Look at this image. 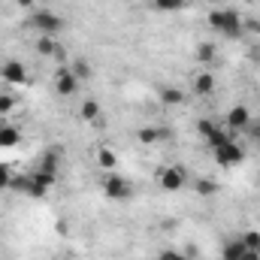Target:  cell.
Here are the masks:
<instances>
[{
    "label": "cell",
    "instance_id": "6da1fadb",
    "mask_svg": "<svg viewBox=\"0 0 260 260\" xmlns=\"http://www.w3.org/2000/svg\"><path fill=\"white\" fill-rule=\"evenodd\" d=\"M209 27H212L215 34L227 37V40H242V34H245V21H242V15H239L236 9H230V6H218V9H212V12H209Z\"/></svg>",
    "mask_w": 260,
    "mask_h": 260
},
{
    "label": "cell",
    "instance_id": "7a4b0ae2",
    "mask_svg": "<svg viewBox=\"0 0 260 260\" xmlns=\"http://www.w3.org/2000/svg\"><path fill=\"white\" fill-rule=\"evenodd\" d=\"M27 24H30L34 34H40V37H58V34L64 30V18L55 15V12H49V9H34L30 18H27Z\"/></svg>",
    "mask_w": 260,
    "mask_h": 260
},
{
    "label": "cell",
    "instance_id": "3957f363",
    "mask_svg": "<svg viewBox=\"0 0 260 260\" xmlns=\"http://www.w3.org/2000/svg\"><path fill=\"white\" fill-rule=\"evenodd\" d=\"M100 188H103L106 200H112V203H121V200H130V197H133V185H130V179L118 176V173H106Z\"/></svg>",
    "mask_w": 260,
    "mask_h": 260
},
{
    "label": "cell",
    "instance_id": "277c9868",
    "mask_svg": "<svg viewBox=\"0 0 260 260\" xmlns=\"http://www.w3.org/2000/svg\"><path fill=\"white\" fill-rule=\"evenodd\" d=\"M212 154H215V164L221 167V170H230V167H239L242 160H245V148L236 142V139H227L224 145H218V148H212Z\"/></svg>",
    "mask_w": 260,
    "mask_h": 260
},
{
    "label": "cell",
    "instance_id": "5b68a950",
    "mask_svg": "<svg viewBox=\"0 0 260 260\" xmlns=\"http://www.w3.org/2000/svg\"><path fill=\"white\" fill-rule=\"evenodd\" d=\"M197 133L209 142V148H218V145H224L227 139H233V133L224 127V124H215V121H209V118H203V121L197 124Z\"/></svg>",
    "mask_w": 260,
    "mask_h": 260
},
{
    "label": "cell",
    "instance_id": "8992f818",
    "mask_svg": "<svg viewBox=\"0 0 260 260\" xmlns=\"http://www.w3.org/2000/svg\"><path fill=\"white\" fill-rule=\"evenodd\" d=\"M185 185H188V170H185L182 164H170L167 170H160V188H164V191L176 194V191H182Z\"/></svg>",
    "mask_w": 260,
    "mask_h": 260
},
{
    "label": "cell",
    "instance_id": "52a82bcc",
    "mask_svg": "<svg viewBox=\"0 0 260 260\" xmlns=\"http://www.w3.org/2000/svg\"><path fill=\"white\" fill-rule=\"evenodd\" d=\"M251 109L248 106H242V103H236V106H230L227 109V121H224V127L230 130V133H242V130L251 124Z\"/></svg>",
    "mask_w": 260,
    "mask_h": 260
},
{
    "label": "cell",
    "instance_id": "ba28073f",
    "mask_svg": "<svg viewBox=\"0 0 260 260\" xmlns=\"http://www.w3.org/2000/svg\"><path fill=\"white\" fill-rule=\"evenodd\" d=\"M0 79H3V82H9V85H30L27 67L21 64V61H15V58L3 61V67H0Z\"/></svg>",
    "mask_w": 260,
    "mask_h": 260
},
{
    "label": "cell",
    "instance_id": "9c48e42d",
    "mask_svg": "<svg viewBox=\"0 0 260 260\" xmlns=\"http://www.w3.org/2000/svg\"><path fill=\"white\" fill-rule=\"evenodd\" d=\"M79 85H82V82L73 76L70 67H58V70H55V91H58L61 97H73V94L79 91Z\"/></svg>",
    "mask_w": 260,
    "mask_h": 260
},
{
    "label": "cell",
    "instance_id": "30bf717a",
    "mask_svg": "<svg viewBox=\"0 0 260 260\" xmlns=\"http://www.w3.org/2000/svg\"><path fill=\"white\" fill-rule=\"evenodd\" d=\"M242 257H245V245H242L239 236H233L221 245V260H242Z\"/></svg>",
    "mask_w": 260,
    "mask_h": 260
},
{
    "label": "cell",
    "instance_id": "8fae6325",
    "mask_svg": "<svg viewBox=\"0 0 260 260\" xmlns=\"http://www.w3.org/2000/svg\"><path fill=\"white\" fill-rule=\"evenodd\" d=\"M164 139H170V130L167 127H154V124H148V127L139 130V142H145V145H157V142H164Z\"/></svg>",
    "mask_w": 260,
    "mask_h": 260
},
{
    "label": "cell",
    "instance_id": "7c38bea8",
    "mask_svg": "<svg viewBox=\"0 0 260 260\" xmlns=\"http://www.w3.org/2000/svg\"><path fill=\"white\" fill-rule=\"evenodd\" d=\"M160 103L164 106H182L185 103V91L176 88V85H164L160 88Z\"/></svg>",
    "mask_w": 260,
    "mask_h": 260
},
{
    "label": "cell",
    "instance_id": "4fadbf2b",
    "mask_svg": "<svg viewBox=\"0 0 260 260\" xmlns=\"http://www.w3.org/2000/svg\"><path fill=\"white\" fill-rule=\"evenodd\" d=\"M212 91H215V76H212V73H197L194 76V94L209 97Z\"/></svg>",
    "mask_w": 260,
    "mask_h": 260
},
{
    "label": "cell",
    "instance_id": "5bb4252c",
    "mask_svg": "<svg viewBox=\"0 0 260 260\" xmlns=\"http://www.w3.org/2000/svg\"><path fill=\"white\" fill-rule=\"evenodd\" d=\"M21 142V133L12 124H0V148H15Z\"/></svg>",
    "mask_w": 260,
    "mask_h": 260
},
{
    "label": "cell",
    "instance_id": "9a60e30c",
    "mask_svg": "<svg viewBox=\"0 0 260 260\" xmlns=\"http://www.w3.org/2000/svg\"><path fill=\"white\" fill-rule=\"evenodd\" d=\"M185 6H188V0H151V9H154V12H164V15L182 12Z\"/></svg>",
    "mask_w": 260,
    "mask_h": 260
},
{
    "label": "cell",
    "instance_id": "2e32d148",
    "mask_svg": "<svg viewBox=\"0 0 260 260\" xmlns=\"http://www.w3.org/2000/svg\"><path fill=\"white\" fill-rule=\"evenodd\" d=\"M97 164H100L106 173H112V170H115V164H118V157H115V151H112V148H100V151H97Z\"/></svg>",
    "mask_w": 260,
    "mask_h": 260
},
{
    "label": "cell",
    "instance_id": "e0dca14e",
    "mask_svg": "<svg viewBox=\"0 0 260 260\" xmlns=\"http://www.w3.org/2000/svg\"><path fill=\"white\" fill-rule=\"evenodd\" d=\"M70 70H73V76H76L79 82H85V79H91V64H88L85 58H76V61L70 64Z\"/></svg>",
    "mask_w": 260,
    "mask_h": 260
},
{
    "label": "cell",
    "instance_id": "ac0fdd59",
    "mask_svg": "<svg viewBox=\"0 0 260 260\" xmlns=\"http://www.w3.org/2000/svg\"><path fill=\"white\" fill-rule=\"evenodd\" d=\"M79 115H82V121H94V118L100 115V103H97V100H85L82 109H79Z\"/></svg>",
    "mask_w": 260,
    "mask_h": 260
},
{
    "label": "cell",
    "instance_id": "d6986e66",
    "mask_svg": "<svg viewBox=\"0 0 260 260\" xmlns=\"http://www.w3.org/2000/svg\"><path fill=\"white\" fill-rule=\"evenodd\" d=\"M239 239H242V245H245L248 251H257L260 254V230H245Z\"/></svg>",
    "mask_w": 260,
    "mask_h": 260
},
{
    "label": "cell",
    "instance_id": "ffe728a7",
    "mask_svg": "<svg viewBox=\"0 0 260 260\" xmlns=\"http://www.w3.org/2000/svg\"><path fill=\"white\" fill-rule=\"evenodd\" d=\"M197 61H200V64L215 61V46H212V43H200V46H197Z\"/></svg>",
    "mask_w": 260,
    "mask_h": 260
},
{
    "label": "cell",
    "instance_id": "44dd1931",
    "mask_svg": "<svg viewBox=\"0 0 260 260\" xmlns=\"http://www.w3.org/2000/svg\"><path fill=\"white\" fill-rule=\"evenodd\" d=\"M197 194L200 197H212V194H218V185L215 182H209V179H197Z\"/></svg>",
    "mask_w": 260,
    "mask_h": 260
},
{
    "label": "cell",
    "instance_id": "7402d4cb",
    "mask_svg": "<svg viewBox=\"0 0 260 260\" xmlns=\"http://www.w3.org/2000/svg\"><path fill=\"white\" fill-rule=\"evenodd\" d=\"M12 109H15V97H12V94H0V118L9 115Z\"/></svg>",
    "mask_w": 260,
    "mask_h": 260
},
{
    "label": "cell",
    "instance_id": "603a6c76",
    "mask_svg": "<svg viewBox=\"0 0 260 260\" xmlns=\"http://www.w3.org/2000/svg\"><path fill=\"white\" fill-rule=\"evenodd\" d=\"M157 260H191L185 251H179V248H167V251H160Z\"/></svg>",
    "mask_w": 260,
    "mask_h": 260
},
{
    "label": "cell",
    "instance_id": "cb8c5ba5",
    "mask_svg": "<svg viewBox=\"0 0 260 260\" xmlns=\"http://www.w3.org/2000/svg\"><path fill=\"white\" fill-rule=\"evenodd\" d=\"M9 185H12V170L6 164H0V191H6Z\"/></svg>",
    "mask_w": 260,
    "mask_h": 260
},
{
    "label": "cell",
    "instance_id": "d4e9b609",
    "mask_svg": "<svg viewBox=\"0 0 260 260\" xmlns=\"http://www.w3.org/2000/svg\"><path fill=\"white\" fill-rule=\"evenodd\" d=\"M242 133H245V136H251V139H260V121H257V118H251V124L242 130Z\"/></svg>",
    "mask_w": 260,
    "mask_h": 260
},
{
    "label": "cell",
    "instance_id": "484cf974",
    "mask_svg": "<svg viewBox=\"0 0 260 260\" xmlns=\"http://www.w3.org/2000/svg\"><path fill=\"white\" fill-rule=\"evenodd\" d=\"M242 260H260V254H257V251H248V248H245V257H242Z\"/></svg>",
    "mask_w": 260,
    "mask_h": 260
},
{
    "label": "cell",
    "instance_id": "4316f807",
    "mask_svg": "<svg viewBox=\"0 0 260 260\" xmlns=\"http://www.w3.org/2000/svg\"><path fill=\"white\" fill-rule=\"evenodd\" d=\"M18 6L21 9H34V0H18Z\"/></svg>",
    "mask_w": 260,
    "mask_h": 260
}]
</instances>
